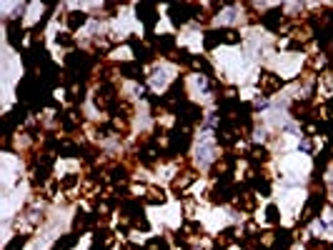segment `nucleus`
I'll return each instance as SVG.
<instances>
[{
    "label": "nucleus",
    "mask_w": 333,
    "mask_h": 250,
    "mask_svg": "<svg viewBox=\"0 0 333 250\" xmlns=\"http://www.w3.org/2000/svg\"><path fill=\"white\" fill-rule=\"evenodd\" d=\"M266 220H268L271 225H278V223H281V210H278L275 203H271V205L266 208Z\"/></svg>",
    "instance_id": "aec40b11"
},
{
    "label": "nucleus",
    "mask_w": 333,
    "mask_h": 250,
    "mask_svg": "<svg viewBox=\"0 0 333 250\" xmlns=\"http://www.w3.org/2000/svg\"><path fill=\"white\" fill-rule=\"evenodd\" d=\"M213 163H218L216 143L208 140V138H200V143H198V148H196V165L208 168V165H213Z\"/></svg>",
    "instance_id": "f257e3e1"
},
{
    "label": "nucleus",
    "mask_w": 333,
    "mask_h": 250,
    "mask_svg": "<svg viewBox=\"0 0 333 250\" xmlns=\"http://www.w3.org/2000/svg\"><path fill=\"white\" fill-rule=\"evenodd\" d=\"M55 45H60V48H73L76 40H73L70 33H58V35H55Z\"/></svg>",
    "instance_id": "5701e85b"
},
{
    "label": "nucleus",
    "mask_w": 333,
    "mask_h": 250,
    "mask_svg": "<svg viewBox=\"0 0 333 250\" xmlns=\"http://www.w3.org/2000/svg\"><path fill=\"white\" fill-rule=\"evenodd\" d=\"M191 68L198 70V75H213V65L208 63V60L203 58V55H193V63H191Z\"/></svg>",
    "instance_id": "f8f14e48"
},
{
    "label": "nucleus",
    "mask_w": 333,
    "mask_h": 250,
    "mask_svg": "<svg viewBox=\"0 0 333 250\" xmlns=\"http://www.w3.org/2000/svg\"><path fill=\"white\" fill-rule=\"evenodd\" d=\"M110 183L125 185V183H128V168H125V165H113V168H110Z\"/></svg>",
    "instance_id": "dca6fc26"
},
{
    "label": "nucleus",
    "mask_w": 333,
    "mask_h": 250,
    "mask_svg": "<svg viewBox=\"0 0 333 250\" xmlns=\"http://www.w3.org/2000/svg\"><path fill=\"white\" fill-rule=\"evenodd\" d=\"M248 155H251V160H253V165H258V163H268L271 160V153H268V148L266 145H251V150H248Z\"/></svg>",
    "instance_id": "9b49d317"
},
{
    "label": "nucleus",
    "mask_w": 333,
    "mask_h": 250,
    "mask_svg": "<svg viewBox=\"0 0 333 250\" xmlns=\"http://www.w3.org/2000/svg\"><path fill=\"white\" fill-rule=\"evenodd\" d=\"M216 35L220 38V43H228V45H235V43H240V33H238L235 28H218Z\"/></svg>",
    "instance_id": "ddd939ff"
},
{
    "label": "nucleus",
    "mask_w": 333,
    "mask_h": 250,
    "mask_svg": "<svg viewBox=\"0 0 333 250\" xmlns=\"http://www.w3.org/2000/svg\"><path fill=\"white\" fill-rule=\"evenodd\" d=\"M118 73L123 78H131V80H145V68L136 63V60H131V63H120L118 65Z\"/></svg>",
    "instance_id": "423d86ee"
},
{
    "label": "nucleus",
    "mask_w": 333,
    "mask_h": 250,
    "mask_svg": "<svg viewBox=\"0 0 333 250\" xmlns=\"http://www.w3.org/2000/svg\"><path fill=\"white\" fill-rule=\"evenodd\" d=\"M218 43H220V38L216 35V30H211V33H206V35H203V48H206V50H213Z\"/></svg>",
    "instance_id": "4be33fe9"
},
{
    "label": "nucleus",
    "mask_w": 333,
    "mask_h": 250,
    "mask_svg": "<svg viewBox=\"0 0 333 250\" xmlns=\"http://www.w3.org/2000/svg\"><path fill=\"white\" fill-rule=\"evenodd\" d=\"M191 183H196V175L193 173H183V178H173V190L176 193H183Z\"/></svg>",
    "instance_id": "f3484780"
},
{
    "label": "nucleus",
    "mask_w": 333,
    "mask_h": 250,
    "mask_svg": "<svg viewBox=\"0 0 333 250\" xmlns=\"http://www.w3.org/2000/svg\"><path fill=\"white\" fill-rule=\"evenodd\" d=\"M145 250H168V240L165 238H151L148 243H145Z\"/></svg>",
    "instance_id": "412c9836"
},
{
    "label": "nucleus",
    "mask_w": 333,
    "mask_h": 250,
    "mask_svg": "<svg viewBox=\"0 0 333 250\" xmlns=\"http://www.w3.org/2000/svg\"><path fill=\"white\" fill-rule=\"evenodd\" d=\"M298 153H306V155L313 153V138H303V140L298 143Z\"/></svg>",
    "instance_id": "b1692460"
},
{
    "label": "nucleus",
    "mask_w": 333,
    "mask_h": 250,
    "mask_svg": "<svg viewBox=\"0 0 333 250\" xmlns=\"http://www.w3.org/2000/svg\"><path fill=\"white\" fill-rule=\"evenodd\" d=\"M5 28H8V43H10L15 50H20V45H23V28H20V20L8 18Z\"/></svg>",
    "instance_id": "0eeeda50"
},
{
    "label": "nucleus",
    "mask_w": 333,
    "mask_h": 250,
    "mask_svg": "<svg viewBox=\"0 0 333 250\" xmlns=\"http://www.w3.org/2000/svg\"><path fill=\"white\" fill-rule=\"evenodd\" d=\"M25 243H28V235H25V233H18V235L5 245V250H23L25 248Z\"/></svg>",
    "instance_id": "6ab92c4d"
},
{
    "label": "nucleus",
    "mask_w": 333,
    "mask_h": 250,
    "mask_svg": "<svg viewBox=\"0 0 333 250\" xmlns=\"http://www.w3.org/2000/svg\"><path fill=\"white\" fill-rule=\"evenodd\" d=\"M168 13H171V20L176 25H186L188 18H193V5H171Z\"/></svg>",
    "instance_id": "6e6552de"
},
{
    "label": "nucleus",
    "mask_w": 333,
    "mask_h": 250,
    "mask_svg": "<svg viewBox=\"0 0 333 250\" xmlns=\"http://www.w3.org/2000/svg\"><path fill=\"white\" fill-rule=\"evenodd\" d=\"M251 105H253V110H261V108H268V98H255V100L251 103Z\"/></svg>",
    "instance_id": "393cba45"
},
{
    "label": "nucleus",
    "mask_w": 333,
    "mask_h": 250,
    "mask_svg": "<svg viewBox=\"0 0 333 250\" xmlns=\"http://www.w3.org/2000/svg\"><path fill=\"white\" fill-rule=\"evenodd\" d=\"M136 13H138V20L145 25L148 35H153V28H156V23L160 20L158 8L156 5H151V3H140V5H136Z\"/></svg>",
    "instance_id": "7ed1b4c3"
},
{
    "label": "nucleus",
    "mask_w": 333,
    "mask_h": 250,
    "mask_svg": "<svg viewBox=\"0 0 333 250\" xmlns=\"http://www.w3.org/2000/svg\"><path fill=\"white\" fill-rule=\"evenodd\" d=\"M76 185H80V175H76V173H68L60 180V190H73Z\"/></svg>",
    "instance_id": "a211bd4d"
},
{
    "label": "nucleus",
    "mask_w": 333,
    "mask_h": 250,
    "mask_svg": "<svg viewBox=\"0 0 333 250\" xmlns=\"http://www.w3.org/2000/svg\"><path fill=\"white\" fill-rule=\"evenodd\" d=\"M145 203H151V205H163V203H165V190H163V188H148V190H145Z\"/></svg>",
    "instance_id": "2eb2a0df"
},
{
    "label": "nucleus",
    "mask_w": 333,
    "mask_h": 250,
    "mask_svg": "<svg viewBox=\"0 0 333 250\" xmlns=\"http://www.w3.org/2000/svg\"><path fill=\"white\" fill-rule=\"evenodd\" d=\"M85 23H88V13H83V10H73V13H68V15H65V25H68V30H70V33L80 30Z\"/></svg>",
    "instance_id": "1a4fd4ad"
},
{
    "label": "nucleus",
    "mask_w": 333,
    "mask_h": 250,
    "mask_svg": "<svg viewBox=\"0 0 333 250\" xmlns=\"http://www.w3.org/2000/svg\"><path fill=\"white\" fill-rule=\"evenodd\" d=\"M261 23H263V28H268L273 33H281V28H283V8H273V10L263 13Z\"/></svg>",
    "instance_id": "39448f33"
},
{
    "label": "nucleus",
    "mask_w": 333,
    "mask_h": 250,
    "mask_svg": "<svg viewBox=\"0 0 333 250\" xmlns=\"http://www.w3.org/2000/svg\"><path fill=\"white\" fill-rule=\"evenodd\" d=\"M131 50H133V58H136V63H140V65L153 63V58H156V50L151 48V43H148V40L131 38Z\"/></svg>",
    "instance_id": "20e7f679"
},
{
    "label": "nucleus",
    "mask_w": 333,
    "mask_h": 250,
    "mask_svg": "<svg viewBox=\"0 0 333 250\" xmlns=\"http://www.w3.org/2000/svg\"><path fill=\"white\" fill-rule=\"evenodd\" d=\"M238 240H240V238H238V228H233V225H231V228H226V230L218 233L216 245L223 250V248H228V245H233V243H238Z\"/></svg>",
    "instance_id": "9d476101"
},
{
    "label": "nucleus",
    "mask_w": 333,
    "mask_h": 250,
    "mask_svg": "<svg viewBox=\"0 0 333 250\" xmlns=\"http://www.w3.org/2000/svg\"><path fill=\"white\" fill-rule=\"evenodd\" d=\"M90 250H108V248H105L103 243H98V240H96V243H93V248H90Z\"/></svg>",
    "instance_id": "bb28decb"
},
{
    "label": "nucleus",
    "mask_w": 333,
    "mask_h": 250,
    "mask_svg": "<svg viewBox=\"0 0 333 250\" xmlns=\"http://www.w3.org/2000/svg\"><path fill=\"white\" fill-rule=\"evenodd\" d=\"M281 88H283V78L281 75H275L271 70H263V73L258 75V90L263 93V98L275 95Z\"/></svg>",
    "instance_id": "f03ea898"
},
{
    "label": "nucleus",
    "mask_w": 333,
    "mask_h": 250,
    "mask_svg": "<svg viewBox=\"0 0 333 250\" xmlns=\"http://www.w3.org/2000/svg\"><path fill=\"white\" fill-rule=\"evenodd\" d=\"M123 250H145V245H138V243H123Z\"/></svg>",
    "instance_id": "a878e982"
},
{
    "label": "nucleus",
    "mask_w": 333,
    "mask_h": 250,
    "mask_svg": "<svg viewBox=\"0 0 333 250\" xmlns=\"http://www.w3.org/2000/svg\"><path fill=\"white\" fill-rule=\"evenodd\" d=\"M76 245H78V235L68 233V235H60V240L53 245V250H73Z\"/></svg>",
    "instance_id": "4468645a"
}]
</instances>
